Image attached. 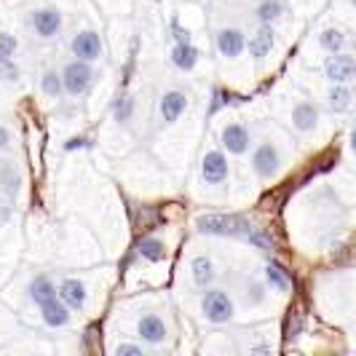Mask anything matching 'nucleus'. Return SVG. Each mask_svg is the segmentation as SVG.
<instances>
[{
    "label": "nucleus",
    "mask_w": 356,
    "mask_h": 356,
    "mask_svg": "<svg viewBox=\"0 0 356 356\" xmlns=\"http://www.w3.org/2000/svg\"><path fill=\"white\" fill-rule=\"evenodd\" d=\"M198 231L207 236H250L252 228L244 217H231V214H204L198 217Z\"/></svg>",
    "instance_id": "1"
},
{
    "label": "nucleus",
    "mask_w": 356,
    "mask_h": 356,
    "mask_svg": "<svg viewBox=\"0 0 356 356\" xmlns=\"http://www.w3.org/2000/svg\"><path fill=\"white\" fill-rule=\"evenodd\" d=\"M201 314H204V319L212 321V324H228L233 319V314H236V305L228 298V292L207 286V292L201 298Z\"/></svg>",
    "instance_id": "2"
},
{
    "label": "nucleus",
    "mask_w": 356,
    "mask_h": 356,
    "mask_svg": "<svg viewBox=\"0 0 356 356\" xmlns=\"http://www.w3.org/2000/svg\"><path fill=\"white\" fill-rule=\"evenodd\" d=\"M91 81H94V70H91V65L86 59H72V62L65 65V70H62V86L72 97L86 94Z\"/></svg>",
    "instance_id": "3"
},
{
    "label": "nucleus",
    "mask_w": 356,
    "mask_h": 356,
    "mask_svg": "<svg viewBox=\"0 0 356 356\" xmlns=\"http://www.w3.org/2000/svg\"><path fill=\"white\" fill-rule=\"evenodd\" d=\"M324 75L332 81V83H351L356 81V59L348 54H332L327 62H324Z\"/></svg>",
    "instance_id": "4"
},
{
    "label": "nucleus",
    "mask_w": 356,
    "mask_h": 356,
    "mask_svg": "<svg viewBox=\"0 0 356 356\" xmlns=\"http://www.w3.org/2000/svg\"><path fill=\"white\" fill-rule=\"evenodd\" d=\"M279 166H282V156H279V150L270 143H263L252 153V169H254L257 177L270 179L279 172Z\"/></svg>",
    "instance_id": "5"
},
{
    "label": "nucleus",
    "mask_w": 356,
    "mask_h": 356,
    "mask_svg": "<svg viewBox=\"0 0 356 356\" xmlns=\"http://www.w3.org/2000/svg\"><path fill=\"white\" fill-rule=\"evenodd\" d=\"M201 177L207 185H220L228 179V159L222 150H209L201 163Z\"/></svg>",
    "instance_id": "6"
},
{
    "label": "nucleus",
    "mask_w": 356,
    "mask_h": 356,
    "mask_svg": "<svg viewBox=\"0 0 356 356\" xmlns=\"http://www.w3.org/2000/svg\"><path fill=\"white\" fill-rule=\"evenodd\" d=\"M250 145H252L250 129L244 124H228L222 129V147H225V153L244 156L250 150Z\"/></svg>",
    "instance_id": "7"
},
{
    "label": "nucleus",
    "mask_w": 356,
    "mask_h": 356,
    "mask_svg": "<svg viewBox=\"0 0 356 356\" xmlns=\"http://www.w3.org/2000/svg\"><path fill=\"white\" fill-rule=\"evenodd\" d=\"M70 49H72V56L94 62V59H99V54H102V40H99V35H97L94 30H81L78 35L72 38Z\"/></svg>",
    "instance_id": "8"
},
{
    "label": "nucleus",
    "mask_w": 356,
    "mask_h": 356,
    "mask_svg": "<svg viewBox=\"0 0 356 356\" xmlns=\"http://www.w3.org/2000/svg\"><path fill=\"white\" fill-rule=\"evenodd\" d=\"M137 338L145 340L147 346H159L166 340V324L156 314H143L137 321Z\"/></svg>",
    "instance_id": "9"
},
{
    "label": "nucleus",
    "mask_w": 356,
    "mask_h": 356,
    "mask_svg": "<svg viewBox=\"0 0 356 356\" xmlns=\"http://www.w3.org/2000/svg\"><path fill=\"white\" fill-rule=\"evenodd\" d=\"M217 49H220L222 56L236 59L238 54L247 49V38H244V33L238 27H225V30L217 33Z\"/></svg>",
    "instance_id": "10"
},
{
    "label": "nucleus",
    "mask_w": 356,
    "mask_h": 356,
    "mask_svg": "<svg viewBox=\"0 0 356 356\" xmlns=\"http://www.w3.org/2000/svg\"><path fill=\"white\" fill-rule=\"evenodd\" d=\"M33 30L40 38H54L62 30V14L56 8H38L33 11Z\"/></svg>",
    "instance_id": "11"
},
{
    "label": "nucleus",
    "mask_w": 356,
    "mask_h": 356,
    "mask_svg": "<svg viewBox=\"0 0 356 356\" xmlns=\"http://www.w3.org/2000/svg\"><path fill=\"white\" fill-rule=\"evenodd\" d=\"M185 107H188V97L182 91H166L161 97V118L166 124H175V121H179V115L185 113Z\"/></svg>",
    "instance_id": "12"
},
{
    "label": "nucleus",
    "mask_w": 356,
    "mask_h": 356,
    "mask_svg": "<svg viewBox=\"0 0 356 356\" xmlns=\"http://www.w3.org/2000/svg\"><path fill=\"white\" fill-rule=\"evenodd\" d=\"M27 292H30V300L35 305H46L59 298V286H54L49 276H35L27 286Z\"/></svg>",
    "instance_id": "13"
},
{
    "label": "nucleus",
    "mask_w": 356,
    "mask_h": 356,
    "mask_svg": "<svg viewBox=\"0 0 356 356\" xmlns=\"http://www.w3.org/2000/svg\"><path fill=\"white\" fill-rule=\"evenodd\" d=\"M40 314H43V321L54 327V330H59V327H67L70 324V305L65 303V300H51V303L40 305Z\"/></svg>",
    "instance_id": "14"
},
{
    "label": "nucleus",
    "mask_w": 356,
    "mask_h": 356,
    "mask_svg": "<svg viewBox=\"0 0 356 356\" xmlns=\"http://www.w3.org/2000/svg\"><path fill=\"white\" fill-rule=\"evenodd\" d=\"M273 46H276V33H273L270 24H263V27L254 33V38L247 43V49H250V54L254 59H266Z\"/></svg>",
    "instance_id": "15"
},
{
    "label": "nucleus",
    "mask_w": 356,
    "mask_h": 356,
    "mask_svg": "<svg viewBox=\"0 0 356 356\" xmlns=\"http://www.w3.org/2000/svg\"><path fill=\"white\" fill-rule=\"evenodd\" d=\"M316 121H319V110L316 105H311V102H298L295 110H292V126L298 129V131H314L316 129Z\"/></svg>",
    "instance_id": "16"
},
{
    "label": "nucleus",
    "mask_w": 356,
    "mask_h": 356,
    "mask_svg": "<svg viewBox=\"0 0 356 356\" xmlns=\"http://www.w3.org/2000/svg\"><path fill=\"white\" fill-rule=\"evenodd\" d=\"M59 300H65L70 308H83V303H86V286H83V282L65 279L59 284Z\"/></svg>",
    "instance_id": "17"
},
{
    "label": "nucleus",
    "mask_w": 356,
    "mask_h": 356,
    "mask_svg": "<svg viewBox=\"0 0 356 356\" xmlns=\"http://www.w3.org/2000/svg\"><path fill=\"white\" fill-rule=\"evenodd\" d=\"M169 56H172V62H175V67H177V70L191 72L198 62V49L193 46V43H177Z\"/></svg>",
    "instance_id": "18"
},
{
    "label": "nucleus",
    "mask_w": 356,
    "mask_h": 356,
    "mask_svg": "<svg viewBox=\"0 0 356 356\" xmlns=\"http://www.w3.org/2000/svg\"><path fill=\"white\" fill-rule=\"evenodd\" d=\"M191 276L198 286H212L214 279H217V270H214V263L209 257H193L191 260Z\"/></svg>",
    "instance_id": "19"
},
{
    "label": "nucleus",
    "mask_w": 356,
    "mask_h": 356,
    "mask_svg": "<svg viewBox=\"0 0 356 356\" xmlns=\"http://www.w3.org/2000/svg\"><path fill=\"white\" fill-rule=\"evenodd\" d=\"M284 11L286 8H284V3H282V0H263V3L254 8V14H257V19H260L263 24H273V22H279Z\"/></svg>",
    "instance_id": "20"
},
{
    "label": "nucleus",
    "mask_w": 356,
    "mask_h": 356,
    "mask_svg": "<svg viewBox=\"0 0 356 356\" xmlns=\"http://www.w3.org/2000/svg\"><path fill=\"white\" fill-rule=\"evenodd\" d=\"M351 99H354V94H351V89L346 83H335L332 91H330V107L335 113H346L351 107Z\"/></svg>",
    "instance_id": "21"
},
{
    "label": "nucleus",
    "mask_w": 356,
    "mask_h": 356,
    "mask_svg": "<svg viewBox=\"0 0 356 356\" xmlns=\"http://www.w3.org/2000/svg\"><path fill=\"white\" fill-rule=\"evenodd\" d=\"M140 254H143L147 263H161L163 257H166V247H163V241L161 238H143L140 241Z\"/></svg>",
    "instance_id": "22"
},
{
    "label": "nucleus",
    "mask_w": 356,
    "mask_h": 356,
    "mask_svg": "<svg viewBox=\"0 0 356 356\" xmlns=\"http://www.w3.org/2000/svg\"><path fill=\"white\" fill-rule=\"evenodd\" d=\"M319 46L324 49V51L330 54H338L343 46H346V35L340 33V30H335V27H330V30H324L319 35Z\"/></svg>",
    "instance_id": "23"
},
{
    "label": "nucleus",
    "mask_w": 356,
    "mask_h": 356,
    "mask_svg": "<svg viewBox=\"0 0 356 356\" xmlns=\"http://www.w3.org/2000/svg\"><path fill=\"white\" fill-rule=\"evenodd\" d=\"M266 276L268 282L276 286L279 292H289V286H292V282H289V276H286V270L282 266H276V263H270V266L266 268Z\"/></svg>",
    "instance_id": "24"
},
{
    "label": "nucleus",
    "mask_w": 356,
    "mask_h": 356,
    "mask_svg": "<svg viewBox=\"0 0 356 356\" xmlns=\"http://www.w3.org/2000/svg\"><path fill=\"white\" fill-rule=\"evenodd\" d=\"M40 89H43V94H49V97H59L62 94V72H54L49 70L43 78H40Z\"/></svg>",
    "instance_id": "25"
},
{
    "label": "nucleus",
    "mask_w": 356,
    "mask_h": 356,
    "mask_svg": "<svg viewBox=\"0 0 356 356\" xmlns=\"http://www.w3.org/2000/svg\"><path fill=\"white\" fill-rule=\"evenodd\" d=\"M113 113H115V121L118 124H126V121H131V113H134V102L129 99V97H121L115 107H113Z\"/></svg>",
    "instance_id": "26"
},
{
    "label": "nucleus",
    "mask_w": 356,
    "mask_h": 356,
    "mask_svg": "<svg viewBox=\"0 0 356 356\" xmlns=\"http://www.w3.org/2000/svg\"><path fill=\"white\" fill-rule=\"evenodd\" d=\"M19 49V40L11 33H0V59H11Z\"/></svg>",
    "instance_id": "27"
},
{
    "label": "nucleus",
    "mask_w": 356,
    "mask_h": 356,
    "mask_svg": "<svg viewBox=\"0 0 356 356\" xmlns=\"http://www.w3.org/2000/svg\"><path fill=\"white\" fill-rule=\"evenodd\" d=\"M19 67L11 59H0V81H17Z\"/></svg>",
    "instance_id": "28"
},
{
    "label": "nucleus",
    "mask_w": 356,
    "mask_h": 356,
    "mask_svg": "<svg viewBox=\"0 0 356 356\" xmlns=\"http://www.w3.org/2000/svg\"><path fill=\"white\" fill-rule=\"evenodd\" d=\"M115 354H118V356H143V346H134V343H121V346L115 348Z\"/></svg>",
    "instance_id": "29"
},
{
    "label": "nucleus",
    "mask_w": 356,
    "mask_h": 356,
    "mask_svg": "<svg viewBox=\"0 0 356 356\" xmlns=\"http://www.w3.org/2000/svg\"><path fill=\"white\" fill-rule=\"evenodd\" d=\"M172 30H175V38H177V43H191V38H193V35H191V33H188V30L179 24L177 19L172 22Z\"/></svg>",
    "instance_id": "30"
},
{
    "label": "nucleus",
    "mask_w": 356,
    "mask_h": 356,
    "mask_svg": "<svg viewBox=\"0 0 356 356\" xmlns=\"http://www.w3.org/2000/svg\"><path fill=\"white\" fill-rule=\"evenodd\" d=\"M266 289H263V284H250V303H263V295Z\"/></svg>",
    "instance_id": "31"
},
{
    "label": "nucleus",
    "mask_w": 356,
    "mask_h": 356,
    "mask_svg": "<svg viewBox=\"0 0 356 356\" xmlns=\"http://www.w3.org/2000/svg\"><path fill=\"white\" fill-rule=\"evenodd\" d=\"M8 143H11V134H8V129H6V126H0V150H6Z\"/></svg>",
    "instance_id": "32"
},
{
    "label": "nucleus",
    "mask_w": 356,
    "mask_h": 356,
    "mask_svg": "<svg viewBox=\"0 0 356 356\" xmlns=\"http://www.w3.org/2000/svg\"><path fill=\"white\" fill-rule=\"evenodd\" d=\"M351 150H354V153H356V129H354V131H351Z\"/></svg>",
    "instance_id": "33"
},
{
    "label": "nucleus",
    "mask_w": 356,
    "mask_h": 356,
    "mask_svg": "<svg viewBox=\"0 0 356 356\" xmlns=\"http://www.w3.org/2000/svg\"><path fill=\"white\" fill-rule=\"evenodd\" d=\"M354 3H356V0H354Z\"/></svg>",
    "instance_id": "34"
}]
</instances>
